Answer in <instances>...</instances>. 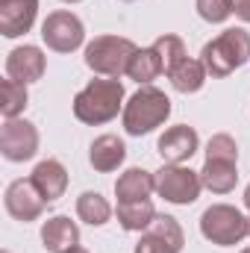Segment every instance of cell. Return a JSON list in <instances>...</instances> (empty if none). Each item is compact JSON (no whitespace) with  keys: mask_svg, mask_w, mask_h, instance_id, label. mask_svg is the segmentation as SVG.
<instances>
[{"mask_svg":"<svg viewBox=\"0 0 250 253\" xmlns=\"http://www.w3.org/2000/svg\"><path fill=\"white\" fill-rule=\"evenodd\" d=\"M121 109H124V85H121V80H112V77L91 80L74 97L77 121H83L88 126H100L106 121H112Z\"/></svg>","mask_w":250,"mask_h":253,"instance_id":"cell-1","label":"cell"},{"mask_svg":"<svg viewBox=\"0 0 250 253\" xmlns=\"http://www.w3.org/2000/svg\"><path fill=\"white\" fill-rule=\"evenodd\" d=\"M171 115V97L153 85H141L124 106V129L129 135H147Z\"/></svg>","mask_w":250,"mask_h":253,"instance_id":"cell-2","label":"cell"},{"mask_svg":"<svg viewBox=\"0 0 250 253\" xmlns=\"http://www.w3.org/2000/svg\"><path fill=\"white\" fill-rule=\"evenodd\" d=\"M248 59H250V36L242 27L224 30L218 39H212L200 50V62L206 65V71L212 77H230Z\"/></svg>","mask_w":250,"mask_h":253,"instance_id":"cell-3","label":"cell"},{"mask_svg":"<svg viewBox=\"0 0 250 253\" xmlns=\"http://www.w3.org/2000/svg\"><path fill=\"white\" fill-rule=\"evenodd\" d=\"M135 50L138 47L124 36H97L85 44V65L100 77L118 80L121 74H126Z\"/></svg>","mask_w":250,"mask_h":253,"instance_id":"cell-4","label":"cell"},{"mask_svg":"<svg viewBox=\"0 0 250 253\" xmlns=\"http://www.w3.org/2000/svg\"><path fill=\"white\" fill-rule=\"evenodd\" d=\"M200 233L218 248H233L248 236V218L230 203H215L200 215Z\"/></svg>","mask_w":250,"mask_h":253,"instance_id":"cell-5","label":"cell"},{"mask_svg":"<svg viewBox=\"0 0 250 253\" xmlns=\"http://www.w3.org/2000/svg\"><path fill=\"white\" fill-rule=\"evenodd\" d=\"M200 189H203L200 171H191L183 165H165L162 171H156V194L165 197L168 203L188 206L200 197Z\"/></svg>","mask_w":250,"mask_h":253,"instance_id":"cell-6","label":"cell"},{"mask_svg":"<svg viewBox=\"0 0 250 253\" xmlns=\"http://www.w3.org/2000/svg\"><path fill=\"white\" fill-rule=\"evenodd\" d=\"M42 39L56 53H74L85 42V27L74 12H50L42 24Z\"/></svg>","mask_w":250,"mask_h":253,"instance_id":"cell-7","label":"cell"},{"mask_svg":"<svg viewBox=\"0 0 250 253\" xmlns=\"http://www.w3.org/2000/svg\"><path fill=\"white\" fill-rule=\"evenodd\" d=\"M39 150V129L24 118H6L0 126V153L9 162H27Z\"/></svg>","mask_w":250,"mask_h":253,"instance_id":"cell-8","label":"cell"},{"mask_svg":"<svg viewBox=\"0 0 250 253\" xmlns=\"http://www.w3.org/2000/svg\"><path fill=\"white\" fill-rule=\"evenodd\" d=\"M183 245H186V236H183V227L177 224V218L156 212V218L141 233L132 253H180Z\"/></svg>","mask_w":250,"mask_h":253,"instance_id":"cell-9","label":"cell"},{"mask_svg":"<svg viewBox=\"0 0 250 253\" xmlns=\"http://www.w3.org/2000/svg\"><path fill=\"white\" fill-rule=\"evenodd\" d=\"M3 203H6V212H9L15 221H24V224L39 221L42 212H44V206H47L44 194L36 189L33 180H15V183L6 189Z\"/></svg>","mask_w":250,"mask_h":253,"instance_id":"cell-10","label":"cell"},{"mask_svg":"<svg viewBox=\"0 0 250 253\" xmlns=\"http://www.w3.org/2000/svg\"><path fill=\"white\" fill-rule=\"evenodd\" d=\"M197 144H200L197 129L194 126H186V124H177V126H168L159 135L156 150L165 159V165H183V162H188L197 153Z\"/></svg>","mask_w":250,"mask_h":253,"instance_id":"cell-11","label":"cell"},{"mask_svg":"<svg viewBox=\"0 0 250 253\" xmlns=\"http://www.w3.org/2000/svg\"><path fill=\"white\" fill-rule=\"evenodd\" d=\"M39 15V0H0V33L18 39L33 30Z\"/></svg>","mask_w":250,"mask_h":253,"instance_id":"cell-12","label":"cell"},{"mask_svg":"<svg viewBox=\"0 0 250 253\" xmlns=\"http://www.w3.org/2000/svg\"><path fill=\"white\" fill-rule=\"evenodd\" d=\"M44 53L36 47V44H24V47H15L9 56H6V77L9 80H18V83H36L44 77Z\"/></svg>","mask_w":250,"mask_h":253,"instance_id":"cell-13","label":"cell"},{"mask_svg":"<svg viewBox=\"0 0 250 253\" xmlns=\"http://www.w3.org/2000/svg\"><path fill=\"white\" fill-rule=\"evenodd\" d=\"M42 245L47 253H68L80 248V230L68 215H53L42 227Z\"/></svg>","mask_w":250,"mask_h":253,"instance_id":"cell-14","label":"cell"},{"mask_svg":"<svg viewBox=\"0 0 250 253\" xmlns=\"http://www.w3.org/2000/svg\"><path fill=\"white\" fill-rule=\"evenodd\" d=\"M156 191V174L144 171V168H126L115 183L118 203H132V200H150V194Z\"/></svg>","mask_w":250,"mask_h":253,"instance_id":"cell-15","label":"cell"},{"mask_svg":"<svg viewBox=\"0 0 250 253\" xmlns=\"http://www.w3.org/2000/svg\"><path fill=\"white\" fill-rule=\"evenodd\" d=\"M30 180L36 183V189L44 194L47 203L59 200V197L65 194V189H68V171H65L62 162H56V159H44V162H39Z\"/></svg>","mask_w":250,"mask_h":253,"instance_id":"cell-16","label":"cell"},{"mask_svg":"<svg viewBox=\"0 0 250 253\" xmlns=\"http://www.w3.org/2000/svg\"><path fill=\"white\" fill-rule=\"evenodd\" d=\"M88 159H91V168H94V171L109 174V171H115V168L126 159V147L118 135H97V138L91 141Z\"/></svg>","mask_w":250,"mask_h":253,"instance_id":"cell-17","label":"cell"},{"mask_svg":"<svg viewBox=\"0 0 250 253\" xmlns=\"http://www.w3.org/2000/svg\"><path fill=\"white\" fill-rule=\"evenodd\" d=\"M203 186L212 194H230L239 183V168L236 162H221V159H206L203 171H200Z\"/></svg>","mask_w":250,"mask_h":253,"instance_id":"cell-18","label":"cell"},{"mask_svg":"<svg viewBox=\"0 0 250 253\" xmlns=\"http://www.w3.org/2000/svg\"><path fill=\"white\" fill-rule=\"evenodd\" d=\"M206 77H209L206 65L200 62V59H188V56L168 74L171 85H174L180 94H194V91H200L203 83H206Z\"/></svg>","mask_w":250,"mask_h":253,"instance_id":"cell-19","label":"cell"},{"mask_svg":"<svg viewBox=\"0 0 250 253\" xmlns=\"http://www.w3.org/2000/svg\"><path fill=\"white\" fill-rule=\"evenodd\" d=\"M159 74H165V68H162L159 53L153 50V44H150V47H138V50L132 53L129 68H126V77H129V80H135L138 85H150Z\"/></svg>","mask_w":250,"mask_h":253,"instance_id":"cell-20","label":"cell"},{"mask_svg":"<svg viewBox=\"0 0 250 253\" xmlns=\"http://www.w3.org/2000/svg\"><path fill=\"white\" fill-rule=\"evenodd\" d=\"M156 218V209L150 200H132V203H118V224L126 233H144L150 221Z\"/></svg>","mask_w":250,"mask_h":253,"instance_id":"cell-21","label":"cell"},{"mask_svg":"<svg viewBox=\"0 0 250 253\" xmlns=\"http://www.w3.org/2000/svg\"><path fill=\"white\" fill-rule=\"evenodd\" d=\"M77 215H80V221H85V224H91V227H103V224L112 218V206H109V200H106L103 194H97V191H83V194L77 197Z\"/></svg>","mask_w":250,"mask_h":253,"instance_id":"cell-22","label":"cell"},{"mask_svg":"<svg viewBox=\"0 0 250 253\" xmlns=\"http://www.w3.org/2000/svg\"><path fill=\"white\" fill-rule=\"evenodd\" d=\"M0 91H3V103H0V112L3 118H18L24 109H27V85L18 83V80H3L0 83Z\"/></svg>","mask_w":250,"mask_h":253,"instance_id":"cell-23","label":"cell"},{"mask_svg":"<svg viewBox=\"0 0 250 253\" xmlns=\"http://www.w3.org/2000/svg\"><path fill=\"white\" fill-rule=\"evenodd\" d=\"M153 50L159 53L165 74H171L177 65L186 59V44H183V39H180V36H159V39L153 42Z\"/></svg>","mask_w":250,"mask_h":253,"instance_id":"cell-24","label":"cell"},{"mask_svg":"<svg viewBox=\"0 0 250 253\" xmlns=\"http://www.w3.org/2000/svg\"><path fill=\"white\" fill-rule=\"evenodd\" d=\"M206 159H221V162H239V147L236 138L227 132H218L206 144Z\"/></svg>","mask_w":250,"mask_h":253,"instance_id":"cell-25","label":"cell"},{"mask_svg":"<svg viewBox=\"0 0 250 253\" xmlns=\"http://www.w3.org/2000/svg\"><path fill=\"white\" fill-rule=\"evenodd\" d=\"M197 15L209 24H224L233 15V0H197Z\"/></svg>","mask_w":250,"mask_h":253,"instance_id":"cell-26","label":"cell"},{"mask_svg":"<svg viewBox=\"0 0 250 253\" xmlns=\"http://www.w3.org/2000/svg\"><path fill=\"white\" fill-rule=\"evenodd\" d=\"M233 12H236L245 24H250V0H233Z\"/></svg>","mask_w":250,"mask_h":253,"instance_id":"cell-27","label":"cell"},{"mask_svg":"<svg viewBox=\"0 0 250 253\" xmlns=\"http://www.w3.org/2000/svg\"><path fill=\"white\" fill-rule=\"evenodd\" d=\"M245 206H248V209H250V186H248V189H245Z\"/></svg>","mask_w":250,"mask_h":253,"instance_id":"cell-28","label":"cell"},{"mask_svg":"<svg viewBox=\"0 0 250 253\" xmlns=\"http://www.w3.org/2000/svg\"><path fill=\"white\" fill-rule=\"evenodd\" d=\"M68 253H88V251H83V248H74V251H68Z\"/></svg>","mask_w":250,"mask_h":253,"instance_id":"cell-29","label":"cell"},{"mask_svg":"<svg viewBox=\"0 0 250 253\" xmlns=\"http://www.w3.org/2000/svg\"><path fill=\"white\" fill-rule=\"evenodd\" d=\"M248 236H250V218H248Z\"/></svg>","mask_w":250,"mask_h":253,"instance_id":"cell-30","label":"cell"},{"mask_svg":"<svg viewBox=\"0 0 250 253\" xmlns=\"http://www.w3.org/2000/svg\"><path fill=\"white\" fill-rule=\"evenodd\" d=\"M65 3H80V0H65Z\"/></svg>","mask_w":250,"mask_h":253,"instance_id":"cell-31","label":"cell"},{"mask_svg":"<svg viewBox=\"0 0 250 253\" xmlns=\"http://www.w3.org/2000/svg\"><path fill=\"white\" fill-rule=\"evenodd\" d=\"M242 253H250V248H245V251H242Z\"/></svg>","mask_w":250,"mask_h":253,"instance_id":"cell-32","label":"cell"},{"mask_svg":"<svg viewBox=\"0 0 250 253\" xmlns=\"http://www.w3.org/2000/svg\"><path fill=\"white\" fill-rule=\"evenodd\" d=\"M124 3H132V0H124Z\"/></svg>","mask_w":250,"mask_h":253,"instance_id":"cell-33","label":"cell"},{"mask_svg":"<svg viewBox=\"0 0 250 253\" xmlns=\"http://www.w3.org/2000/svg\"><path fill=\"white\" fill-rule=\"evenodd\" d=\"M3 253H9V251H3Z\"/></svg>","mask_w":250,"mask_h":253,"instance_id":"cell-34","label":"cell"}]
</instances>
